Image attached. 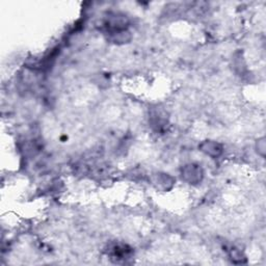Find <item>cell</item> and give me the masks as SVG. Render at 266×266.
<instances>
[{"instance_id": "5", "label": "cell", "mask_w": 266, "mask_h": 266, "mask_svg": "<svg viewBox=\"0 0 266 266\" xmlns=\"http://www.w3.org/2000/svg\"><path fill=\"white\" fill-rule=\"evenodd\" d=\"M265 149H266L265 138L261 137L257 140V152H258V154H260L262 157H264L265 156Z\"/></svg>"}, {"instance_id": "2", "label": "cell", "mask_w": 266, "mask_h": 266, "mask_svg": "<svg viewBox=\"0 0 266 266\" xmlns=\"http://www.w3.org/2000/svg\"><path fill=\"white\" fill-rule=\"evenodd\" d=\"M200 151L205 153L206 155L210 156V157L216 158L218 156H221L223 153V147L216 142L213 140H206V142H203L199 146Z\"/></svg>"}, {"instance_id": "3", "label": "cell", "mask_w": 266, "mask_h": 266, "mask_svg": "<svg viewBox=\"0 0 266 266\" xmlns=\"http://www.w3.org/2000/svg\"><path fill=\"white\" fill-rule=\"evenodd\" d=\"M131 253V248L121 244L113 245L108 249V254L112 256V259H115L116 261L127 259L128 257H130Z\"/></svg>"}, {"instance_id": "1", "label": "cell", "mask_w": 266, "mask_h": 266, "mask_svg": "<svg viewBox=\"0 0 266 266\" xmlns=\"http://www.w3.org/2000/svg\"><path fill=\"white\" fill-rule=\"evenodd\" d=\"M181 176L184 181L190 184H197L202 181L203 170L198 164H187L182 169Z\"/></svg>"}, {"instance_id": "4", "label": "cell", "mask_w": 266, "mask_h": 266, "mask_svg": "<svg viewBox=\"0 0 266 266\" xmlns=\"http://www.w3.org/2000/svg\"><path fill=\"white\" fill-rule=\"evenodd\" d=\"M155 183L158 187H163V190H169L174 183V180L171 177L168 176V174H158L156 176Z\"/></svg>"}]
</instances>
